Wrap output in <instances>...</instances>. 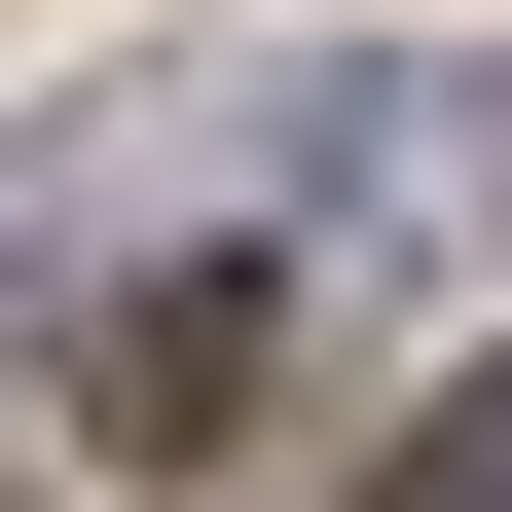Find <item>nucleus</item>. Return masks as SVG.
I'll return each instance as SVG.
<instances>
[{"instance_id": "obj_3", "label": "nucleus", "mask_w": 512, "mask_h": 512, "mask_svg": "<svg viewBox=\"0 0 512 512\" xmlns=\"http://www.w3.org/2000/svg\"><path fill=\"white\" fill-rule=\"evenodd\" d=\"M366 512H512V403H439V439H403V476H366Z\"/></svg>"}, {"instance_id": "obj_2", "label": "nucleus", "mask_w": 512, "mask_h": 512, "mask_svg": "<svg viewBox=\"0 0 512 512\" xmlns=\"http://www.w3.org/2000/svg\"><path fill=\"white\" fill-rule=\"evenodd\" d=\"M74 403H110V439H220V403H256V293H110Z\"/></svg>"}, {"instance_id": "obj_1", "label": "nucleus", "mask_w": 512, "mask_h": 512, "mask_svg": "<svg viewBox=\"0 0 512 512\" xmlns=\"http://www.w3.org/2000/svg\"><path fill=\"white\" fill-rule=\"evenodd\" d=\"M330 147H366V183H330L366 256H476V220H512V110H476V74H403V110H330Z\"/></svg>"}]
</instances>
